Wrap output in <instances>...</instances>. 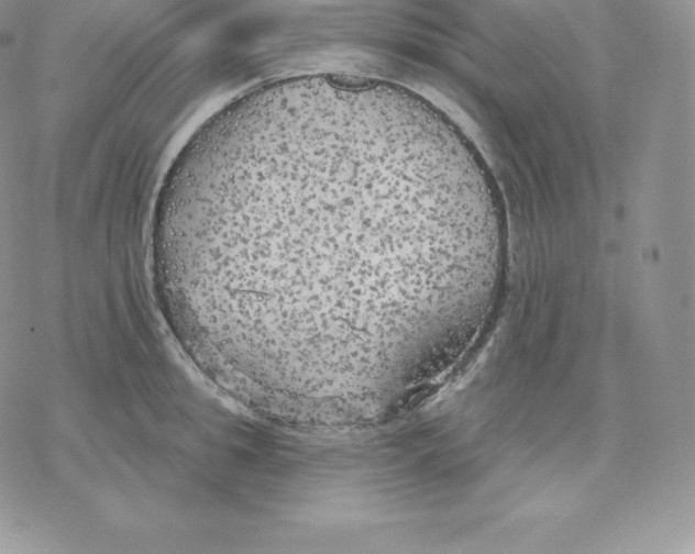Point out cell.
I'll return each mask as SVG.
<instances>
[{
  "mask_svg": "<svg viewBox=\"0 0 695 554\" xmlns=\"http://www.w3.org/2000/svg\"><path fill=\"white\" fill-rule=\"evenodd\" d=\"M440 193L417 133L371 107L260 109L230 125L195 193L190 263L209 306L287 335L313 296L379 302L394 270L439 253Z\"/></svg>",
  "mask_w": 695,
  "mask_h": 554,
  "instance_id": "cell-1",
  "label": "cell"
}]
</instances>
